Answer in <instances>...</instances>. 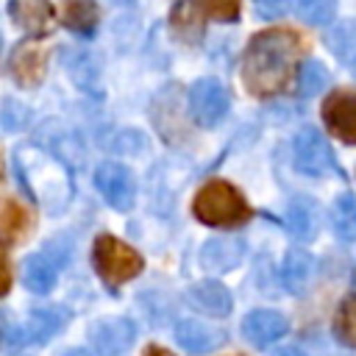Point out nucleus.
Returning <instances> with one entry per match:
<instances>
[{
    "label": "nucleus",
    "mask_w": 356,
    "mask_h": 356,
    "mask_svg": "<svg viewBox=\"0 0 356 356\" xmlns=\"http://www.w3.org/2000/svg\"><path fill=\"white\" fill-rule=\"evenodd\" d=\"M56 278H58V267L56 261H50L44 253H33L25 259V267H22V284L28 292L33 295H47L53 286H56Z\"/></svg>",
    "instance_id": "18"
},
{
    "label": "nucleus",
    "mask_w": 356,
    "mask_h": 356,
    "mask_svg": "<svg viewBox=\"0 0 356 356\" xmlns=\"http://www.w3.org/2000/svg\"><path fill=\"white\" fill-rule=\"evenodd\" d=\"M67 312L64 309H33L28 314V325H25V334L31 342L36 345H44L53 334H58L64 325H67Z\"/></svg>",
    "instance_id": "21"
},
{
    "label": "nucleus",
    "mask_w": 356,
    "mask_h": 356,
    "mask_svg": "<svg viewBox=\"0 0 356 356\" xmlns=\"http://www.w3.org/2000/svg\"><path fill=\"white\" fill-rule=\"evenodd\" d=\"M228 356H245V353H228Z\"/></svg>",
    "instance_id": "35"
},
{
    "label": "nucleus",
    "mask_w": 356,
    "mask_h": 356,
    "mask_svg": "<svg viewBox=\"0 0 356 356\" xmlns=\"http://www.w3.org/2000/svg\"><path fill=\"white\" fill-rule=\"evenodd\" d=\"M36 228L33 209L17 197H0V239L8 245L25 242Z\"/></svg>",
    "instance_id": "14"
},
{
    "label": "nucleus",
    "mask_w": 356,
    "mask_h": 356,
    "mask_svg": "<svg viewBox=\"0 0 356 356\" xmlns=\"http://www.w3.org/2000/svg\"><path fill=\"white\" fill-rule=\"evenodd\" d=\"M331 228L342 242H356V195L342 192L331 203Z\"/></svg>",
    "instance_id": "22"
},
{
    "label": "nucleus",
    "mask_w": 356,
    "mask_h": 356,
    "mask_svg": "<svg viewBox=\"0 0 356 356\" xmlns=\"http://www.w3.org/2000/svg\"><path fill=\"white\" fill-rule=\"evenodd\" d=\"M184 298L195 312H200L206 317H228L234 312V295L217 278H203V281L189 284Z\"/></svg>",
    "instance_id": "11"
},
{
    "label": "nucleus",
    "mask_w": 356,
    "mask_h": 356,
    "mask_svg": "<svg viewBox=\"0 0 356 356\" xmlns=\"http://www.w3.org/2000/svg\"><path fill=\"white\" fill-rule=\"evenodd\" d=\"M8 70H11V75H14V81L19 86H28V89L39 86L44 72H47V53H44V47L39 42H33V36L17 42L14 50H11V58H8Z\"/></svg>",
    "instance_id": "12"
},
{
    "label": "nucleus",
    "mask_w": 356,
    "mask_h": 356,
    "mask_svg": "<svg viewBox=\"0 0 356 356\" xmlns=\"http://www.w3.org/2000/svg\"><path fill=\"white\" fill-rule=\"evenodd\" d=\"M242 337L256 348H270L289 334V320L275 309H253L239 323Z\"/></svg>",
    "instance_id": "10"
},
{
    "label": "nucleus",
    "mask_w": 356,
    "mask_h": 356,
    "mask_svg": "<svg viewBox=\"0 0 356 356\" xmlns=\"http://www.w3.org/2000/svg\"><path fill=\"white\" fill-rule=\"evenodd\" d=\"M353 72H356V61H353Z\"/></svg>",
    "instance_id": "36"
},
{
    "label": "nucleus",
    "mask_w": 356,
    "mask_h": 356,
    "mask_svg": "<svg viewBox=\"0 0 356 356\" xmlns=\"http://www.w3.org/2000/svg\"><path fill=\"white\" fill-rule=\"evenodd\" d=\"M8 17L31 36H47L56 25L50 0H8Z\"/></svg>",
    "instance_id": "15"
},
{
    "label": "nucleus",
    "mask_w": 356,
    "mask_h": 356,
    "mask_svg": "<svg viewBox=\"0 0 356 356\" xmlns=\"http://www.w3.org/2000/svg\"><path fill=\"white\" fill-rule=\"evenodd\" d=\"M3 172H6V161H3V147H0V181H3Z\"/></svg>",
    "instance_id": "34"
},
{
    "label": "nucleus",
    "mask_w": 356,
    "mask_h": 356,
    "mask_svg": "<svg viewBox=\"0 0 356 356\" xmlns=\"http://www.w3.org/2000/svg\"><path fill=\"white\" fill-rule=\"evenodd\" d=\"M11 289V259H8V248L0 245V298L8 295Z\"/></svg>",
    "instance_id": "30"
},
{
    "label": "nucleus",
    "mask_w": 356,
    "mask_h": 356,
    "mask_svg": "<svg viewBox=\"0 0 356 356\" xmlns=\"http://www.w3.org/2000/svg\"><path fill=\"white\" fill-rule=\"evenodd\" d=\"M86 334L97 356H122L136 339V325L128 317H100L89 325Z\"/></svg>",
    "instance_id": "8"
},
{
    "label": "nucleus",
    "mask_w": 356,
    "mask_h": 356,
    "mask_svg": "<svg viewBox=\"0 0 356 356\" xmlns=\"http://www.w3.org/2000/svg\"><path fill=\"white\" fill-rule=\"evenodd\" d=\"M314 275V259L303 248H289L281 259V281L289 295H303Z\"/></svg>",
    "instance_id": "17"
},
{
    "label": "nucleus",
    "mask_w": 356,
    "mask_h": 356,
    "mask_svg": "<svg viewBox=\"0 0 356 356\" xmlns=\"http://www.w3.org/2000/svg\"><path fill=\"white\" fill-rule=\"evenodd\" d=\"M206 17L220 19V22H236L239 19V6L242 0H200Z\"/></svg>",
    "instance_id": "26"
},
{
    "label": "nucleus",
    "mask_w": 356,
    "mask_h": 356,
    "mask_svg": "<svg viewBox=\"0 0 356 356\" xmlns=\"http://www.w3.org/2000/svg\"><path fill=\"white\" fill-rule=\"evenodd\" d=\"M331 334L339 345L356 350V292H350L339 300L334 320H331Z\"/></svg>",
    "instance_id": "23"
},
{
    "label": "nucleus",
    "mask_w": 356,
    "mask_h": 356,
    "mask_svg": "<svg viewBox=\"0 0 356 356\" xmlns=\"http://www.w3.org/2000/svg\"><path fill=\"white\" fill-rule=\"evenodd\" d=\"M309 42L292 28H267L253 33L242 56V83L253 97H275L289 89L298 75Z\"/></svg>",
    "instance_id": "1"
},
{
    "label": "nucleus",
    "mask_w": 356,
    "mask_h": 356,
    "mask_svg": "<svg viewBox=\"0 0 356 356\" xmlns=\"http://www.w3.org/2000/svg\"><path fill=\"white\" fill-rule=\"evenodd\" d=\"M298 17L309 25H328L337 11V0H295Z\"/></svg>",
    "instance_id": "25"
},
{
    "label": "nucleus",
    "mask_w": 356,
    "mask_h": 356,
    "mask_svg": "<svg viewBox=\"0 0 356 356\" xmlns=\"http://www.w3.org/2000/svg\"><path fill=\"white\" fill-rule=\"evenodd\" d=\"M292 164H295L298 172L312 175V178L339 172V164H337V156H334L328 139L314 128H303V131L295 134V139H292Z\"/></svg>",
    "instance_id": "4"
},
{
    "label": "nucleus",
    "mask_w": 356,
    "mask_h": 356,
    "mask_svg": "<svg viewBox=\"0 0 356 356\" xmlns=\"http://www.w3.org/2000/svg\"><path fill=\"white\" fill-rule=\"evenodd\" d=\"M175 342L178 348H184L186 353L192 356H203V353H211L217 350L222 342H225V331L206 323V320H197V317H186L175 325Z\"/></svg>",
    "instance_id": "13"
},
{
    "label": "nucleus",
    "mask_w": 356,
    "mask_h": 356,
    "mask_svg": "<svg viewBox=\"0 0 356 356\" xmlns=\"http://www.w3.org/2000/svg\"><path fill=\"white\" fill-rule=\"evenodd\" d=\"M95 186L114 211H131L136 203V178L120 161H103L95 170Z\"/></svg>",
    "instance_id": "6"
},
{
    "label": "nucleus",
    "mask_w": 356,
    "mask_h": 356,
    "mask_svg": "<svg viewBox=\"0 0 356 356\" xmlns=\"http://www.w3.org/2000/svg\"><path fill=\"white\" fill-rule=\"evenodd\" d=\"M275 356H306V353H303L300 348H295V345H289V348H281V350H278Z\"/></svg>",
    "instance_id": "32"
},
{
    "label": "nucleus",
    "mask_w": 356,
    "mask_h": 356,
    "mask_svg": "<svg viewBox=\"0 0 356 356\" xmlns=\"http://www.w3.org/2000/svg\"><path fill=\"white\" fill-rule=\"evenodd\" d=\"M295 81H298V92L303 97H312V95H317L320 89L328 86V70H325L323 61L312 58V61H303V67H298Z\"/></svg>",
    "instance_id": "24"
},
{
    "label": "nucleus",
    "mask_w": 356,
    "mask_h": 356,
    "mask_svg": "<svg viewBox=\"0 0 356 356\" xmlns=\"http://www.w3.org/2000/svg\"><path fill=\"white\" fill-rule=\"evenodd\" d=\"M286 11V0H253V14L259 19H278Z\"/></svg>",
    "instance_id": "29"
},
{
    "label": "nucleus",
    "mask_w": 356,
    "mask_h": 356,
    "mask_svg": "<svg viewBox=\"0 0 356 356\" xmlns=\"http://www.w3.org/2000/svg\"><path fill=\"white\" fill-rule=\"evenodd\" d=\"M186 106H189V117L195 125L217 128L231 108V97H228V89L217 78H197L189 86Z\"/></svg>",
    "instance_id": "5"
},
{
    "label": "nucleus",
    "mask_w": 356,
    "mask_h": 356,
    "mask_svg": "<svg viewBox=\"0 0 356 356\" xmlns=\"http://www.w3.org/2000/svg\"><path fill=\"white\" fill-rule=\"evenodd\" d=\"M92 264H95V273L100 275V281L108 289H117V286L134 281L145 270L142 253L134 245H128L120 236H114V234H97L95 236V242H92Z\"/></svg>",
    "instance_id": "3"
},
{
    "label": "nucleus",
    "mask_w": 356,
    "mask_h": 356,
    "mask_svg": "<svg viewBox=\"0 0 356 356\" xmlns=\"http://www.w3.org/2000/svg\"><path fill=\"white\" fill-rule=\"evenodd\" d=\"M28 122V108L17 100H3L0 103V128L6 131H17Z\"/></svg>",
    "instance_id": "27"
},
{
    "label": "nucleus",
    "mask_w": 356,
    "mask_h": 356,
    "mask_svg": "<svg viewBox=\"0 0 356 356\" xmlns=\"http://www.w3.org/2000/svg\"><path fill=\"white\" fill-rule=\"evenodd\" d=\"M192 214L209 228H239L250 222L253 209L239 186L225 178H209L192 195Z\"/></svg>",
    "instance_id": "2"
},
{
    "label": "nucleus",
    "mask_w": 356,
    "mask_h": 356,
    "mask_svg": "<svg viewBox=\"0 0 356 356\" xmlns=\"http://www.w3.org/2000/svg\"><path fill=\"white\" fill-rule=\"evenodd\" d=\"M61 22L81 36H92L97 31V22H100V8L95 0H64L61 3Z\"/></svg>",
    "instance_id": "19"
},
{
    "label": "nucleus",
    "mask_w": 356,
    "mask_h": 356,
    "mask_svg": "<svg viewBox=\"0 0 356 356\" xmlns=\"http://www.w3.org/2000/svg\"><path fill=\"white\" fill-rule=\"evenodd\" d=\"M170 31L184 44H197L206 31V11L200 0H178L170 11Z\"/></svg>",
    "instance_id": "16"
},
{
    "label": "nucleus",
    "mask_w": 356,
    "mask_h": 356,
    "mask_svg": "<svg viewBox=\"0 0 356 356\" xmlns=\"http://www.w3.org/2000/svg\"><path fill=\"white\" fill-rule=\"evenodd\" d=\"M61 356H92L89 350H83V348H70V350H64Z\"/></svg>",
    "instance_id": "33"
},
{
    "label": "nucleus",
    "mask_w": 356,
    "mask_h": 356,
    "mask_svg": "<svg viewBox=\"0 0 356 356\" xmlns=\"http://www.w3.org/2000/svg\"><path fill=\"white\" fill-rule=\"evenodd\" d=\"M245 239L242 236H234V234H217V236H209L200 250H197V261L203 270L209 273H231L242 264L245 259Z\"/></svg>",
    "instance_id": "9"
},
{
    "label": "nucleus",
    "mask_w": 356,
    "mask_h": 356,
    "mask_svg": "<svg viewBox=\"0 0 356 356\" xmlns=\"http://www.w3.org/2000/svg\"><path fill=\"white\" fill-rule=\"evenodd\" d=\"M320 117L334 139L342 145H356V89L339 86L328 92L320 106Z\"/></svg>",
    "instance_id": "7"
},
{
    "label": "nucleus",
    "mask_w": 356,
    "mask_h": 356,
    "mask_svg": "<svg viewBox=\"0 0 356 356\" xmlns=\"http://www.w3.org/2000/svg\"><path fill=\"white\" fill-rule=\"evenodd\" d=\"M328 44H331L342 58H348L350 50H356V28H353L350 22L339 25V31H337L334 36H328Z\"/></svg>",
    "instance_id": "28"
},
{
    "label": "nucleus",
    "mask_w": 356,
    "mask_h": 356,
    "mask_svg": "<svg viewBox=\"0 0 356 356\" xmlns=\"http://www.w3.org/2000/svg\"><path fill=\"white\" fill-rule=\"evenodd\" d=\"M317 206L309 197H295L286 206V228L298 236V239H314L317 236Z\"/></svg>",
    "instance_id": "20"
},
{
    "label": "nucleus",
    "mask_w": 356,
    "mask_h": 356,
    "mask_svg": "<svg viewBox=\"0 0 356 356\" xmlns=\"http://www.w3.org/2000/svg\"><path fill=\"white\" fill-rule=\"evenodd\" d=\"M142 356H175V353H172V350H167L164 345H156V342H153V345H147V348H145V353H142Z\"/></svg>",
    "instance_id": "31"
}]
</instances>
